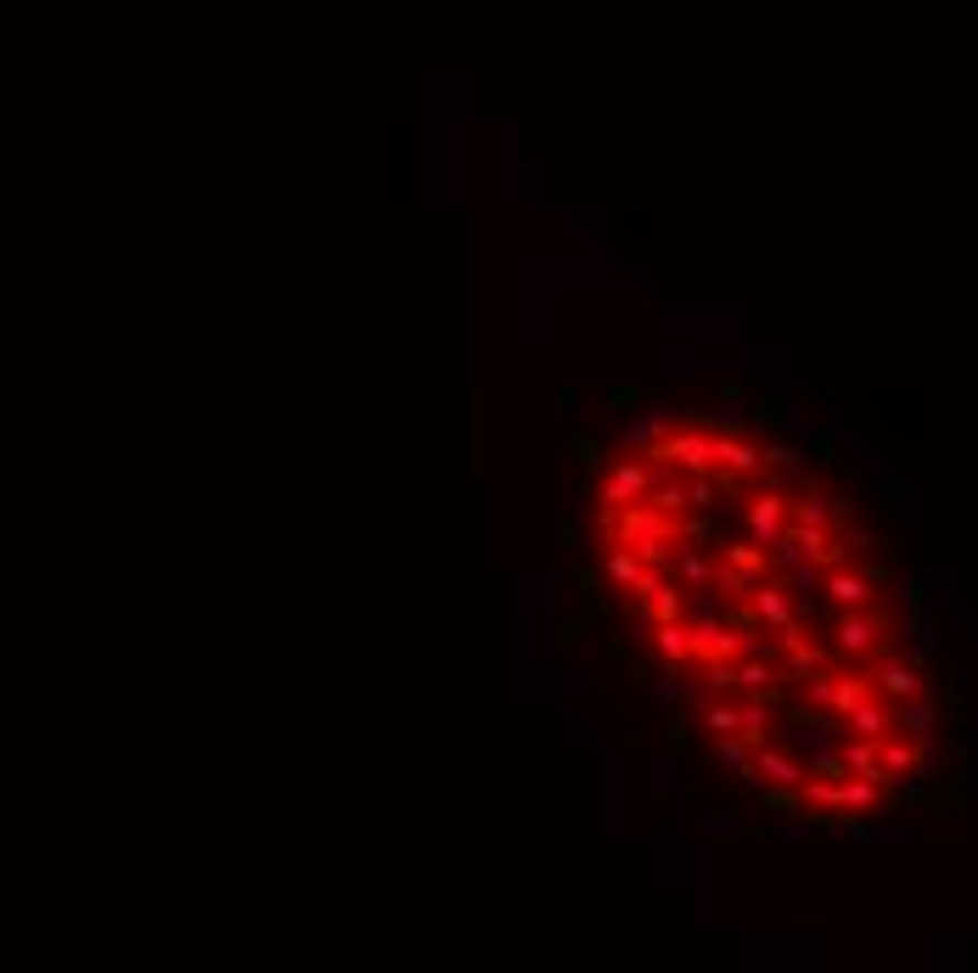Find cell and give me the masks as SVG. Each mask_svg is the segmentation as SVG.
Wrapping results in <instances>:
<instances>
[{
    "label": "cell",
    "instance_id": "cell-1",
    "mask_svg": "<svg viewBox=\"0 0 978 973\" xmlns=\"http://www.w3.org/2000/svg\"><path fill=\"white\" fill-rule=\"evenodd\" d=\"M602 586L709 754L781 816L866 827L940 765V693L889 552L799 445L664 411L591 484Z\"/></svg>",
    "mask_w": 978,
    "mask_h": 973
}]
</instances>
